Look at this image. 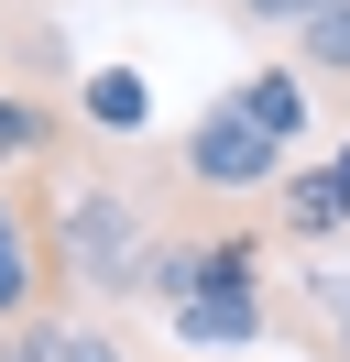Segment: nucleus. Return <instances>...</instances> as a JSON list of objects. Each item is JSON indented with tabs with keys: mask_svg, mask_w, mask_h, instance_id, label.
Returning <instances> with one entry per match:
<instances>
[{
	"mask_svg": "<svg viewBox=\"0 0 350 362\" xmlns=\"http://www.w3.org/2000/svg\"><path fill=\"white\" fill-rule=\"evenodd\" d=\"M33 198V242H44V296L55 308H121L143 296V264L153 242L175 230V198H164V165L131 154V143H66L44 176H22Z\"/></svg>",
	"mask_w": 350,
	"mask_h": 362,
	"instance_id": "1",
	"label": "nucleus"
},
{
	"mask_svg": "<svg viewBox=\"0 0 350 362\" xmlns=\"http://www.w3.org/2000/svg\"><path fill=\"white\" fill-rule=\"evenodd\" d=\"M306 121H318V99H306V77L284 66V55H274V66H252V77H230V88L175 132V154H153V165H164L175 220H197V230L262 220V198L284 187Z\"/></svg>",
	"mask_w": 350,
	"mask_h": 362,
	"instance_id": "2",
	"label": "nucleus"
},
{
	"mask_svg": "<svg viewBox=\"0 0 350 362\" xmlns=\"http://www.w3.org/2000/svg\"><path fill=\"white\" fill-rule=\"evenodd\" d=\"M77 143V88L55 77V45L22 33V55H0V187L44 176Z\"/></svg>",
	"mask_w": 350,
	"mask_h": 362,
	"instance_id": "3",
	"label": "nucleus"
},
{
	"mask_svg": "<svg viewBox=\"0 0 350 362\" xmlns=\"http://www.w3.org/2000/svg\"><path fill=\"white\" fill-rule=\"evenodd\" d=\"M262 230H274V252H339L350 242V143L284 165V187L262 198Z\"/></svg>",
	"mask_w": 350,
	"mask_h": 362,
	"instance_id": "4",
	"label": "nucleus"
},
{
	"mask_svg": "<svg viewBox=\"0 0 350 362\" xmlns=\"http://www.w3.org/2000/svg\"><path fill=\"white\" fill-rule=\"evenodd\" d=\"M11 362H143L109 308H33L11 318Z\"/></svg>",
	"mask_w": 350,
	"mask_h": 362,
	"instance_id": "5",
	"label": "nucleus"
},
{
	"mask_svg": "<svg viewBox=\"0 0 350 362\" xmlns=\"http://www.w3.org/2000/svg\"><path fill=\"white\" fill-rule=\"evenodd\" d=\"M33 308H55V296H44L33 198H22V187H0V329H11V318H33Z\"/></svg>",
	"mask_w": 350,
	"mask_h": 362,
	"instance_id": "6",
	"label": "nucleus"
},
{
	"mask_svg": "<svg viewBox=\"0 0 350 362\" xmlns=\"http://www.w3.org/2000/svg\"><path fill=\"white\" fill-rule=\"evenodd\" d=\"M284 66L306 77V99L350 110V0H328L318 23H296V33H284Z\"/></svg>",
	"mask_w": 350,
	"mask_h": 362,
	"instance_id": "7",
	"label": "nucleus"
},
{
	"mask_svg": "<svg viewBox=\"0 0 350 362\" xmlns=\"http://www.w3.org/2000/svg\"><path fill=\"white\" fill-rule=\"evenodd\" d=\"M143 121H153L143 66H88V77H77V132H88V143H143Z\"/></svg>",
	"mask_w": 350,
	"mask_h": 362,
	"instance_id": "8",
	"label": "nucleus"
},
{
	"mask_svg": "<svg viewBox=\"0 0 350 362\" xmlns=\"http://www.w3.org/2000/svg\"><path fill=\"white\" fill-rule=\"evenodd\" d=\"M274 329H306L318 362H350V274H296V296H274Z\"/></svg>",
	"mask_w": 350,
	"mask_h": 362,
	"instance_id": "9",
	"label": "nucleus"
},
{
	"mask_svg": "<svg viewBox=\"0 0 350 362\" xmlns=\"http://www.w3.org/2000/svg\"><path fill=\"white\" fill-rule=\"evenodd\" d=\"M230 33H296V23H318L328 0H208Z\"/></svg>",
	"mask_w": 350,
	"mask_h": 362,
	"instance_id": "10",
	"label": "nucleus"
},
{
	"mask_svg": "<svg viewBox=\"0 0 350 362\" xmlns=\"http://www.w3.org/2000/svg\"><path fill=\"white\" fill-rule=\"evenodd\" d=\"M208 362H262V351H208Z\"/></svg>",
	"mask_w": 350,
	"mask_h": 362,
	"instance_id": "11",
	"label": "nucleus"
}]
</instances>
